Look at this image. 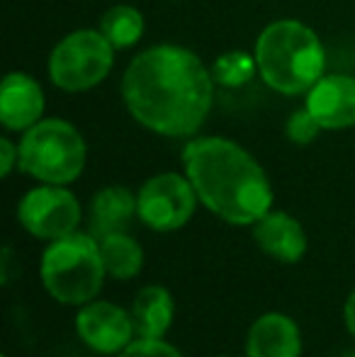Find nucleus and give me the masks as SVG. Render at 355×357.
I'll list each match as a JSON object with an SVG mask.
<instances>
[{"instance_id": "obj_18", "label": "nucleus", "mask_w": 355, "mask_h": 357, "mask_svg": "<svg viewBox=\"0 0 355 357\" xmlns=\"http://www.w3.org/2000/svg\"><path fill=\"white\" fill-rule=\"evenodd\" d=\"M212 73H214V80L219 85H227V88H241L246 85L253 75L258 73V63H256V56L248 52H227L222 56H217L212 66Z\"/></svg>"}, {"instance_id": "obj_10", "label": "nucleus", "mask_w": 355, "mask_h": 357, "mask_svg": "<svg viewBox=\"0 0 355 357\" xmlns=\"http://www.w3.org/2000/svg\"><path fill=\"white\" fill-rule=\"evenodd\" d=\"M304 107L322 124L324 132L355 127V78L346 73H326L304 95Z\"/></svg>"}, {"instance_id": "obj_16", "label": "nucleus", "mask_w": 355, "mask_h": 357, "mask_svg": "<svg viewBox=\"0 0 355 357\" xmlns=\"http://www.w3.org/2000/svg\"><path fill=\"white\" fill-rule=\"evenodd\" d=\"M100 241V253H103V263L107 270V278L112 280H134L142 275L146 255L137 238L129 231H119V234L103 236Z\"/></svg>"}, {"instance_id": "obj_20", "label": "nucleus", "mask_w": 355, "mask_h": 357, "mask_svg": "<svg viewBox=\"0 0 355 357\" xmlns=\"http://www.w3.org/2000/svg\"><path fill=\"white\" fill-rule=\"evenodd\" d=\"M117 357H185L166 338H134Z\"/></svg>"}, {"instance_id": "obj_4", "label": "nucleus", "mask_w": 355, "mask_h": 357, "mask_svg": "<svg viewBox=\"0 0 355 357\" xmlns=\"http://www.w3.org/2000/svg\"><path fill=\"white\" fill-rule=\"evenodd\" d=\"M39 280L47 294L63 306H83L98 299L107 280L100 241L90 231L63 236L42 250Z\"/></svg>"}, {"instance_id": "obj_19", "label": "nucleus", "mask_w": 355, "mask_h": 357, "mask_svg": "<svg viewBox=\"0 0 355 357\" xmlns=\"http://www.w3.org/2000/svg\"><path fill=\"white\" fill-rule=\"evenodd\" d=\"M322 132H324L322 124L312 117V112H309L307 107L294 109V112L287 117V122H285V137H287L292 144H297V146L314 144Z\"/></svg>"}, {"instance_id": "obj_7", "label": "nucleus", "mask_w": 355, "mask_h": 357, "mask_svg": "<svg viewBox=\"0 0 355 357\" xmlns=\"http://www.w3.org/2000/svg\"><path fill=\"white\" fill-rule=\"evenodd\" d=\"M197 192L185 173H156L139 188L137 214L146 229L156 234H173L188 226L197 212Z\"/></svg>"}, {"instance_id": "obj_22", "label": "nucleus", "mask_w": 355, "mask_h": 357, "mask_svg": "<svg viewBox=\"0 0 355 357\" xmlns=\"http://www.w3.org/2000/svg\"><path fill=\"white\" fill-rule=\"evenodd\" d=\"M343 326L351 333V338H355V287L343 301Z\"/></svg>"}, {"instance_id": "obj_25", "label": "nucleus", "mask_w": 355, "mask_h": 357, "mask_svg": "<svg viewBox=\"0 0 355 357\" xmlns=\"http://www.w3.org/2000/svg\"><path fill=\"white\" fill-rule=\"evenodd\" d=\"M3 357H10V355H3Z\"/></svg>"}, {"instance_id": "obj_11", "label": "nucleus", "mask_w": 355, "mask_h": 357, "mask_svg": "<svg viewBox=\"0 0 355 357\" xmlns=\"http://www.w3.org/2000/svg\"><path fill=\"white\" fill-rule=\"evenodd\" d=\"M44 90L37 78L22 71H10L0 85V124L8 132L24 134L44 119Z\"/></svg>"}, {"instance_id": "obj_23", "label": "nucleus", "mask_w": 355, "mask_h": 357, "mask_svg": "<svg viewBox=\"0 0 355 357\" xmlns=\"http://www.w3.org/2000/svg\"><path fill=\"white\" fill-rule=\"evenodd\" d=\"M217 357H246V355H229V353H224V355H217Z\"/></svg>"}, {"instance_id": "obj_12", "label": "nucleus", "mask_w": 355, "mask_h": 357, "mask_svg": "<svg viewBox=\"0 0 355 357\" xmlns=\"http://www.w3.org/2000/svg\"><path fill=\"white\" fill-rule=\"evenodd\" d=\"M251 229H253V241H256L258 248L268 258L278 260V263L294 265L307 255L309 236L297 216L280 212V209H270Z\"/></svg>"}, {"instance_id": "obj_13", "label": "nucleus", "mask_w": 355, "mask_h": 357, "mask_svg": "<svg viewBox=\"0 0 355 357\" xmlns=\"http://www.w3.org/2000/svg\"><path fill=\"white\" fill-rule=\"evenodd\" d=\"M304 340L297 321L282 311L261 314L246 331V357H302Z\"/></svg>"}, {"instance_id": "obj_8", "label": "nucleus", "mask_w": 355, "mask_h": 357, "mask_svg": "<svg viewBox=\"0 0 355 357\" xmlns=\"http://www.w3.org/2000/svg\"><path fill=\"white\" fill-rule=\"evenodd\" d=\"M17 221L32 238L52 243L76 234L83 221V207L68 185L39 183L17 202Z\"/></svg>"}, {"instance_id": "obj_24", "label": "nucleus", "mask_w": 355, "mask_h": 357, "mask_svg": "<svg viewBox=\"0 0 355 357\" xmlns=\"http://www.w3.org/2000/svg\"><path fill=\"white\" fill-rule=\"evenodd\" d=\"M341 357H355V350H353V353H343Z\"/></svg>"}, {"instance_id": "obj_14", "label": "nucleus", "mask_w": 355, "mask_h": 357, "mask_svg": "<svg viewBox=\"0 0 355 357\" xmlns=\"http://www.w3.org/2000/svg\"><path fill=\"white\" fill-rule=\"evenodd\" d=\"M137 214V195L124 185H107L90 197L88 204V231L95 238L129 231Z\"/></svg>"}, {"instance_id": "obj_21", "label": "nucleus", "mask_w": 355, "mask_h": 357, "mask_svg": "<svg viewBox=\"0 0 355 357\" xmlns=\"http://www.w3.org/2000/svg\"><path fill=\"white\" fill-rule=\"evenodd\" d=\"M15 168H20V144L10 137H0V175L10 178Z\"/></svg>"}, {"instance_id": "obj_17", "label": "nucleus", "mask_w": 355, "mask_h": 357, "mask_svg": "<svg viewBox=\"0 0 355 357\" xmlns=\"http://www.w3.org/2000/svg\"><path fill=\"white\" fill-rule=\"evenodd\" d=\"M144 15L139 8L127 3H117L112 8L105 10V15L100 17L98 29L107 37V42L112 44L117 52L129 49L144 37Z\"/></svg>"}, {"instance_id": "obj_1", "label": "nucleus", "mask_w": 355, "mask_h": 357, "mask_svg": "<svg viewBox=\"0 0 355 357\" xmlns=\"http://www.w3.org/2000/svg\"><path fill=\"white\" fill-rule=\"evenodd\" d=\"M214 73L188 47L156 44L129 61L122 100L144 129L166 139H192L214 105Z\"/></svg>"}, {"instance_id": "obj_5", "label": "nucleus", "mask_w": 355, "mask_h": 357, "mask_svg": "<svg viewBox=\"0 0 355 357\" xmlns=\"http://www.w3.org/2000/svg\"><path fill=\"white\" fill-rule=\"evenodd\" d=\"M20 170L37 183L71 185L83 175L88 146L78 127L49 117L29 127L20 139Z\"/></svg>"}, {"instance_id": "obj_3", "label": "nucleus", "mask_w": 355, "mask_h": 357, "mask_svg": "<svg viewBox=\"0 0 355 357\" xmlns=\"http://www.w3.org/2000/svg\"><path fill=\"white\" fill-rule=\"evenodd\" d=\"M253 56L258 75L280 95H307L326 75V47L309 24L299 20H275L256 39Z\"/></svg>"}, {"instance_id": "obj_2", "label": "nucleus", "mask_w": 355, "mask_h": 357, "mask_svg": "<svg viewBox=\"0 0 355 357\" xmlns=\"http://www.w3.org/2000/svg\"><path fill=\"white\" fill-rule=\"evenodd\" d=\"M180 158L199 204L227 224L253 226L273 209L275 192L266 168L234 139L192 137Z\"/></svg>"}, {"instance_id": "obj_6", "label": "nucleus", "mask_w": 355, "mask_h": 357, "mask_svg": "<svg viewBox=\"0 0 355 357\" xmlns=\"http://www.w3.org/2000/svg\"><path fill=\"white\" fill-rule=\"evenodd\" d=\"M114 52L100 29H76L49 54V80L63 93L93 90L112 71Z\"/></svg>"}, {"instance_id": "obj_9", "label": "nucleus", "mask_w": 355, "mask_h": 357, "mask_svg": "<svg viewBox=\"0 0 355 357\" xmlns=\"http://www.w3.org/2000/svg\"><path fill=\"white\" fill-rule=\"evenodd\" d=\"M73 326L81 343L98 355H119L137 338L132 311L107 299H93L78 306Z\"/></svg>"}, {"instance_id": "obj_15", "label": "nucleus", "mask_w": 355, "mask_h": 357, "mask_svg": "<svg viewBox=\"0 0 355 357\" xmlns=\"http://www.w3.org/2000/svg\"><path fill=\"white\" fill-rule=\"evenodd\" d=\"M137 338H166L176 321V299L166 284H146L132 299Z\"/></svg>"}]
</instances>
